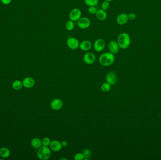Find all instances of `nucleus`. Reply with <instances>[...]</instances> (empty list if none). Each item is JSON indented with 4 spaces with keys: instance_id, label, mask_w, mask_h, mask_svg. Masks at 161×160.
Wrapping results in <instances>:
<instances>
[{
    "instance_id": "4be33fe9",
    "label": "nucleus",
    "mask_w": 161,
    "mask_h": 160,
    "mask_svg": "<svg viewBox=\"0 0 161 160\" xmlns=\"http://www.w3.org/2000/svg\"><path fill=\"white\" fill-rule=\"evenodd\" d=\"M111 88V85L109 84L106 83H104L101 86V89L102 91L104 92H107L109 91Z\"/></svg>"
},
{
    "instance_id": "b1692460",
    "label": "nucleus",
    "mask_w": 161,
    "mask_h": 160,
    "mask_svg": "<svg viewBox=\"0 0 161 160\" xmlns=\"http://www.w3.org/2000/svg\"><path fill=\"white\" fill-rule=\"evenodd\" d=\"M42 145L44 146L48 147L50 146V143L51 142V141L50 139L47 137H45L42 139Z\"/></svg>"
},
{
    "instance_id": "4468645a",
    "label": "nucleus",
    "mask_w": 161,
    "mask_h": 160,
    "mask_svg": "<svg viewBox=\"0 0 161 160\" xmlns=\"http://www.w3.org/2000/svg\"><path fill=\"white\" fill-rule=\"evenodd\" d=\"M92 46V42L89 40H83L81 43H80L79 48L82 51H88L91 50Z\"/></svg>"
},
{
    "instance_id": "2f4dec72",
    "label": "nucleus",
    "mask_w": 161,
    "mask_h": 160,
    "mask_svg": "<svg viewBox=\"0 0 161 160\" xmlns=\"http://www.w3.org/2000/svg\"><path fill=\"white\" fill-rule=\"evenodd\" d=\"M67 160V159H66V158H61V159H59V160Z\"/></svg>"
},
{
    "instance_id": "c756f323",
    "label": "nucleus",
    "mask_w": 161,
    "mask_h": 160,
    "mask_svg": "<svg viewBox=\"0 0 161 160\" xmlns=\"http://www.w3.org/2000/svg\"><path fill=\"white\" fill-rule=\"evenodd\" d=\"M61 145L62 146V147H66L67 146V145H68V143H67V141H62V142H61Z\"/></svg>"
},
{
    "instance_id": "6e6552de",
    "label": "nucleus",
    "mask_w": 161,
    "mask_h": 160,
    "mask_svg": "<svg viewBox=\"0 0 161 160\" xmlns=\"http://www.w3.org/2000/svg\"><path fill=\"white\" fill-rule=\"evenodd\" d=\"M108 48L109 52L113 54H116L119 50L120 47L117 41L112 40L109 42Z\"/></svg>"
},
{
    "instance_id": "9d476101",
    "label": "nucleus",
    "mask_w": 161,
    "mask_h": 160,
    "mask_svg": "<svg viewBox=\"0 0 161 160\" xmlns=\"http://www.w3.org/2000/svg\"><path fill=\"white\" fill-rule=\"evenodd\" d=\"M63 102L60 99H55L51 102V107L54 110H58L63 107Z\"/></svg>"
},
{
    "instance_id": "f3484780",
    "label": "nucleus",
    "mask_w": 161,
    "mask_h": 160,
    "mask_svg": "<svg viewBox=\"0 0 161 160\" xmlns=\"http://www.w3.org/2000/svg\"><path fill=\"white\" fill-rule=\"evenodd\" d=\"M31 144L34 149H39L42 145V141L39 138H34L31 140Z\"/></svg>"
},
{
    "instance_id": "5701e85b",
    "label": "nucleus",
    "mask_w": 161,
    "mask_h": 160,
    "mask_svg": "<svg viewBox=\"0 0 161 160\" xmlns=\"http://www.w3.org/2000/svg\"><path fill=\"white\" fill-rule=\"evenodd\" d=\"M110 8V3L109 2L104 1L103 2H102L101 4V9L104 11H106Z\"/></svg>"
},
{
    "instance_id": "423d86ee",
    "label": "nucleus",
    "mask_w": 161,
    "mask_h": 160,
    "mask_svg": "<svg viewBox=\"0 0 161 160\" xmlns=\"http://www.w3.org/2000/svg\"><path fill=\"white\" fill-rule=\"evenodd\" d=\"M91 25V21L87 17H81L77 21V25L79 28L86 29L88 28Z\"/></svg>"
},
{
    "instance_id": "9b49d317",
    "label": "nucleus",
    "mask_w": 161,
    "mask_h": 160,
    "mask_svg": "<svg viewBox=\"0 0 161 160\" xmlns=\"http://www.w3.org/2000/svg\"><path fill=\"white\" fill-rule=\"evenodd\" d=\"M129 20L128 16L125 13H121L117 16V23L120 25H125Z\"/></svg>"
},
{
    "instance_id": "ddd939ff",
    "label": "nucleus",
    "mask_w": 161,
    "mask_h": 160,
    "mask_svg": "<svg viewBox=\"0 0 161 160\" xmlns=\"http://www.w3.org/2000/svg\"><path fill=\"white\" fill-rule=\"evenodd\" d=\"M49 146L51 150L54 152H59L61 149L62 147L61 142L57 140L51 141Z\"/></svg>"
},
{
    "instance_id": "a211bd4d",
    "label": "nucleus",
    "mask_w": 161,
    "mask_h": 160,
    "mask_svg": "<svg viewBox=\"0 0 161 160\" xmlns=\"http://www.w3.org/2000/svg\"><path fill=\"white\" fill-rule=\"evenodd\" d=\"M11 155V151L7 147H2L0 149V156L4 158L9 157Z\"/></svg>"
},
{
    "instance_id": "20e7f679",
    "label": "nucleus",
    "mask_w": 161,
    "mask_h": 160,
    "mask_svg": "<svg viewBox=\"0 0 161 160\" xmlns=\"http://www.w3.org/2000/svg\"><path fill=\"white\" fill-rule=\"evenodd\" d=\"M82 17V11L78 8H74L70 12L69 18L73 22H77Z\"/></svg>"
},
{
    "instance_id": "f257e3e1",
    "label": "nucleus",
    "mask_w": 161,
    "mask_h": 160,
    "mask_svg": "<svg viewBox=\"0 0 161 160\" xmlns=\"http://www.w3.org/2000/svg\"><path fill=\"white\" fill-rule=\"evenodd\" d=\"M115 56L111 52H105L102 54L99 58V63L103 66H108L114 63Z\"/></svg>"
},
{
    "instance_id": "cd10ccee",
    "label": "nucleus",
    "mask_w": 161,
    "mask_h": 160,
    "mask_svg": "<svg viewBox=\"0 0 161 160\" xmlns=\"http://www.w3.org/2000/svg\"><path fill=\"white\" fill-rule=\"evenodd\" d=\"M128 16L129 19L130 20H134L136 18V15L135 13H130Z\"/></svg>"
},
{
    "instance_id": "0eeeda50",
    "label": "nucleus",
    "mask_w": 161,
    "mask_h": 160,
    "mask_svg": "<svg viewBox=\"0 0 161 160\" xmlns=\"http://www.w3.org/2000/svg\"><path fill=\"white\" fill-rule=\"evenodd\" d=\"M106 46L105 40L102 39H96L93 44V48L95 51L97 52H101L103 51Z\"/></svg>"
},
{
    "instance_id": "2eb2a0df",
    "label": "nucleus",
    "mask_w": 161,
    "mask_h": 160,
    "mask_svg": "<svg viewBox=\"0 0 161 160\" xmlns=\"http://www.w3.org/2000/svg\"><path fill=\"white\" fill-rule=\"evenodd\" d=\"M23 85L27 88H31L34 86L35 81L31 77H26L23 80Z\"/></svg>"
},
{
    "instance_id": "dca6fc26",
    "label": "nucleus",
    "mask_w": 161,
    "mask_h": 160,
    "mask_svg": "<svg viewBox=\"0 0 161 160\" xmlns=\"http://www.w3.org/2000/svg\"><path fill=\"white\" fill-rule=\"evenodd\" d=\"M95 15L97 19L100 21L105 20L107 17V14L106 11H104L101 9L98 10Z\"/></svg>"
},
{
    "instance_id": "393cba45",
    "label": "nucleus",
    "mask_w": 161,
    "mask_h": 160,
    "mask_svg": "<svg viewBox=\"0 0 161 160\" xmlns=\"http://www.w3.org/2000/svg\"><path fill=\"white\" fill-rule=\"evenodd\" d=\"M88 12L91 15H95L98 9L96 6H90L88 9Z\"/></svg>"
},
{
    "instance_id": "c85d7f7f",
    "label": "nucleus",
    "mask_w": 161,
    "mask_h": 160,
    "mask_svg": "<svg viewBox=\"0 0 161 160\" xmlns=\"http://www.w3.org/2000/svg\"><path fill=\"white\" fill-rule=\"evenodd\" d=\"M0 1L2 4L7 5L11 3L12 1V0H0Z\"/></svg>"
},
{
    "instance_id": "f03ea898",
    "label": "nucleus",
    "mask_w": 161,
    "mask_h": 160,
    "mask_svg": "<svg viewBox=\"0 0 161 160\" xmlns=\"http://www.w3.org/2000/svg\"><path fill=\"white\" fill-rule=\"evenodd\" d=\"M117 42L120 48L123 50L127 49L131 44V38L130 35L127 33H121L118 35Z\"/></svg>"
},
{
    "instance_id": "7c9ffc66",
    "label": "nucleus",
    "mask_w": 161,
    "mask_h": 160,
    "mask_svg": "<svg viewBox=\"0 0 161 160\" xmlns=\"http://www.w3.org/2000/svg\"><path fill=\"white\" fill-rule=\"evenodd\" d=\"M104 1H108V2H111V1H113L114 0H104Z\"/></svg>"
},
{
    "instance_id": "bb28decb",
    "label": "nucleus",
    "mask_w": 161,
    "mask_h": 160,
    "mask_svg": "<svg viewBox=\"0 0 161 160\" xmlns=\"http://www.w3.org/2000/svg\"><path fill=\"white\" fill-rule=\"evenodd\" d=\"M85 159L84 154L82 153H77L75 154L74 156V159L75 160H83Z\"/></svg>"
},
{
    "instance_id": "39448f33",
    "label": "nucleus",
    "mask_w": 161,
    "mask_h": 160,
    "mask_svg": "<svg viewBox=\"0 0 161 160\" xmlns=\"http://www.w3.org/2000/svg\"><path fill=\"white\" fill-rule=\"evenodd\" d=\"M67 45L70 50H76L79 48L80 42L76 38L69 37L67 39Z\"/></svg>"
},
{
    "instance_id": "1a4fd4ad",
    "label": "nucleus",
    "mask_w": 161,
    "mask_h": 160,
    "mask_svg": "<svg viewBox=\"0 0 161 160\" xmlns=\"http://www.w3.org/2000/svg\"><path fill=\"white\" fill-rule=\"evenodd\" d=\"M83 60L85 64H92L95 61L96 56L93 53L88 52L84 55Z\"/></svg>"
},
{
    "instance_id": "a878e982",
    "label": "nucleus",
    "mask_w": 161,
    "mask_h": 160,
    "mask_svg": "<svg viewBox=\"0 0 161 160\" xmlns=\"http://www.w3.org/2000/svg\"><path fill=\"white\" fill-rule=\"evenodd\" d=\"M83 154L84 156V157L86 159V160H88V159L89 160V158L91 156V152L88 149H85L83 151Z\"/></svg>"
},
{
    "instance_id": "aec40b11",
    "label": "nucleus",
    "mask_w": 161,
    "mask_h": 160,
    "mask_svg": "<svg viewBox=\"0 0 161 160\" xmlns=\"http://www.w3.org/2000/svg\"><path fill=\"white\" fill-rule=\"evenodd\" d=\"M65 28L68 31H71L75 28V23L73 21L69 20L65 24Z\"/></svg>"
},
{
    "instance_id": "7ed1b4c3",
    "label": "nucleus",
    "mask_w": 161,
    "mask_h": 160,
    "mask_svg": "<svg viewBox=\"0 0 161 160\" xmlns=\"http://www.w3.org/2000/svg\"><path fill=\"white\" fill-rule=\"evenodd\" d=\"M51 149L46 146H41L38 149L37 155L39 159L42 160H46L49 159L51 156Z\"/></svg>"
},
{
    "instance_id": "412c9836",
    "label": "nucleus",
    "mask_w": 161,
    "mask_h": 160,
    "mask_svg": "<svg viewBox=\"0 0 161 160\" xmlns=\"http://www.w3.org/2000/svg\"><path fill=\"white\" fill-rule=\"evenodd\" d=\"M84 1L88 6H96L98 4L99 0H84Z\"/></svg>"
},
{
    "instance_id": "f8f14e48",
    "label": "nucleus",
    "mask_w": 161,
    "mask_h": 160,
    "mask_svg": "<svg viewBox=\"0 0 161 160\" xmlns=\"http://www.w3.org/2000/svg\"><path fill=\"white\" fill-rule=\"evenodd\" d=\"M106 80L110 85H115L117 82V75L114 72H110L106 75Z\"/></svg>"
},
{
    "instance_id": "6ab92c4d",
    "label": "nucleus",
    "mask_w": 161,
    "mask_h": 160,
    "mask_svg": "<svg viewBox=\"0 0 161 160\" xmlns=\"http://www.w3.org/2000/svg\"><path fill=\"white\" fill-rule=\"evenodd\" d=\"M23 86V85L22 81L20 80H16L12 84V88L14 90H19L22 88Z\"/></svg>"
}]
</instances>
